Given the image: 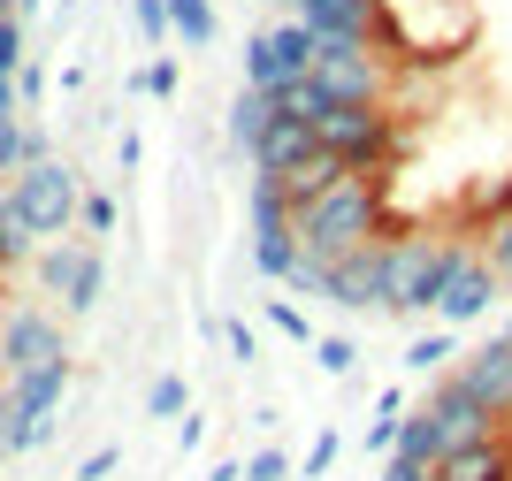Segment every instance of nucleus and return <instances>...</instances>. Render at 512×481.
Wrapping results in <instances>:
<instances>
[{
    "instance_id": "f257e3e1",
    "label": "nucleus",
    "mask_w": 512,
    "mask_h": 481,
    "mask_svg": "<svg viewBox=\"0 0 512 481\" xmlns=\"http://www.w3.org/2000/svg\"><path fill=\"white\" fill-rule=\"evenodd\" d=\"M383 237H390L383 176H344V184H329L321 199L299 207V252L321 260V268H337V260H352V252L383 245Z\"/></svg>"
},
{
    "instance_id": "f03ea898",
    "label": "nucleus",
    "mask_w": 512,
    "mask_h": 481,
    "mask_svg": "<svg viewBox=\"0 0 512 481\" xmlns=\"http://www.w3.org/2000/svg\"><path fill=\"white\" fill-rule=\"evenodd\" d=\"M490 436H505V420L482 413V405H474L467 390L444 375L436 390H428L421 413H406V428H398V451H390V459H413V466H428V474H436V466L467 459L474 443H490Z\"/></svg>"
},
{
    "instance_id": "7ed1b4c3",
    "label": "nucleus",
    "mask_w": 512,
    "mask_h": 481,
    "mask_svg": "<svg viewBox=\"0 0 512 481\" xmlns=\"http://www.w3.org/2000/svg\"><path fill=\"white\" fill-rule=\"evenodd\" d=\"M0 191H8V207L23 214V230L39 237V245L69 237V230H77V214H85V184H77V168L54 161V153H46V161H31L23 176H8Z\"/></svg>"
},
{
    "instance_id": "20e7f679",
    "label": "nucleus",
    "mask_w": 512,
    "mask_h": 481,
    "mask_svg": "<svg viewBox=\"0 0 512 481\" xmlns=\"http://www.w3.org/2000/svg\"><path fill=\"white\" fill-rule=\"evenodd\" d=\"M398 268H406V252H398V237H383V245L337 260L329 283H321V298L344 306V314H398Z\"/></svg>"
},
{
    "instance_id": "39448f33",
    "label": "nucleus",
    "mask_w": 512,
    "mask_h": 481,
    "mask_svg": "<svg viewBox=\"0 0 512 481\" xmlns=\"http://www.w3.org/2000/svg\"><path fill=\"white\" fill-rule=\"evenodd\" d=\"M314 54H321V39L306 31L299 16L268 23V31L245 39V84H253V92H291V84L314 77Z\"/></svg>"
},
{
    "instance_id": "423d86ee",
    "label": "nucleus",
    "mask_w": 512,
    "mask_h": 481,
    "mask_svg": "<svg viewBox=\"0 0 512 481\" xmlns=\"http://www.w3.org/2000/svg\"><path fill=\"white\" fill-rule=\"evenodd\" d=\"M39 291L62 298V314H92L107 291V268H100V245L92 237H54V245H39Z\"/></svg>"
},
{
    "instance_id": "0eeeda50",
    "label": "nucleus",
    "mask_w": 512,
    "mask_h": 481,
    "mask_svg": "<svg viewBox=\"0 0 512 481\" xmlns=\"http://www.w3.org/2000/svg\"><path fill=\"white\" fill-rule=\"evenodd\" d=\"M54 359H69V336H62V321L46 314V306H16V314L0 321V382L39 375Z\"/></svg>"
},
{
    "instance_id": "6e6552de",
    "label": "nucleus",
    "mask_w": 512,
    "mask_h": 481,
    "mask_svg": "<svg viewBox=\"0 0 512 481\" xmlns=\"http://www.w3.org/2000/svg\"><path fill=\"white\" fill-rule=\"evenodd\" d=\"M383 46L367 39H321L314 54V84L329 92V100H383Z\"/></svg>"
},
{
    "instance_id": "1a4fd4ad",
    "label": "nucleus",
    "mask_w": 512,
    "mask_h": 481,
    "mask_svg": "<svg viewBox=\"0 0 512 481\" xmlns=\"http://www.w3.org/2000/svg\"><path fill=\"white\" fill-rule=\"evenodd\" d=\"M490 306H497V268H490L474 245H459V260H451V275H444V291H436V321H444V329H459V321H482Z\"/></svg>"
},
{
    "instance_id": "9d476101",
    "label": "nucleus",
    "mask_w": 512,
    "mask_h": 481,
    "mask_svg": "<svg viewBox=\"0 0 512 481\" xmlns=\"http://www.w3.org/2000/svg\"><path fill=\"white\" fill-rule=\"evenodd\" d=\"M451 382H459L482 413H497L512 428V336H490L482 352H467L459 367H451Z\"/></svg>"
},
{
    "instance_id": "9b49d317",
    "label": "nucleus",
    "mask_w": 512,
    "mask_h": 481,
    "mask_svg": "<svg viewBox=\"0 0 512 481\" xmlns=\"http://www.w3.org/2000/svg\"><path fill=\"white\" fill-rule=\"evenodd\" d=\"M0 390H8V405H16V420H23V451H31V443L54 436V413H62V398H69V359H54V367H39V375L0 382Z\"/></svg>"
},
{
    "instance_id": "f8f14e48",
    "label": "nucleus",
    "mask_w": 512,
    "mask_h": 481,
    "mask_svg": "<svg viewBox=\"0 0 512 481\" xmlns=\"http://www.w3.org/2000/svg\"><path fill=\"white\" fill-rule=\"evenodd\" d=\"M291 16H299L314 39H367V46H383L390 0H299Z\"/></svg>"
},
{
    "instance_id": "ddd939ff",
    "label": "nucleus",
    "mask_w": 512,
    "mask_h": 481,
    "mask_svg": "<svg viewBox=\"0 0 512 481\" xmlns=\"http://www.w3.org/2000/svg\"><path fill=\"white\" fill-rule=\"evenodd\" d=\"M306 161H321V138H314V123H299V115L283 107L276 130H268L260 153H253V176H299Z\"/></svg>"
},
{
    "instance_id": "4468645a",
    "label": "nucleus",
    "mask_w": 512,
    "mask_h": 481,
    "mask_svg": "<svg viewBox=\"0 0 512 481\" xmlns=\"http://www.w3.org/2000/svg\"><path fill=\"white\" fill-rule=\"evenodd\" d=\"M276 115H283V92H253V84H245V92L230 100V146L260 153V138L276 130Z\"/></svg>"
},
{
    "instance_id": "2eb2a0df",
    "label": "nucleus",
    "mask_w": 512,
    "mask_h": 481,
    "mask_svg": "<svg viewBox=\"0 0 512 481\" xmlns=\"http://www.w3.org/2000/svg\"><path fill=\"white\" fill-rule=\"evenodd\" d=\"M436 481H512V428H505V436H490V443H474L467 459L436 466Z\"/></svg>"
},
{
    "instance_id": "dca6fc26",
    "label": "nucleus",
    "mask_w": 512,
    "mask_h": 481,
    "mask_svg": "<svg viewBox=\"0 0 512 481\" xmlns=\"http://www.w3.org/2000/svg\"><path fill=\"white\" fill-rule=\"evenodd\" d=\"M31 161H46V138L23 115H0V176H23Z\"/></svg>"
},
{
    "instance_id": "f3484780",
    "label": "nucleus",
    "mask_w": 512,
    "mask_h": 481,
    "mask_svg": "<svg viewBox=\"0 0 512 481\" xmlns=\"http://www.w3.org/2000/svg\"><path fill=\"white\" fill-rule=\"evenodd\" d=\"M23 260H39V237L23 230V214L8 207V191H0V268H23Z\"/></svg>"
},
{
    "instance_id": "a211bd4d",
    "label": "nucleus",
    "mask_w": 512,
    "mask_h": 481,
    "mask_svg": "<svg viewBox=\"0 0 512 481\" xmlns=\"http://www.w3.org/2000/svg\"><path fill=\"white\" fill-rule=\"evenodd\" d=\"M169 31L184 46H207L214 39V8H207V0H169Z\"/></svg>"
},
{
    "instance_id": "6ab92c4d",
    "label": "nucleus",
    "mask_w": 512,
    "mask_h": 481,
    "mask_svg": "<svg viewBox=\"0 0 512 481\" xmlns=\"http://www.w3.org/2000/svg\"><path fill=\"white\" fill-rule=\"evenodd\" d=\"M482 237H490L482 260L497 268V283H512V214H490V230H482Z\"/></svg>"
},
{
    "instance_id": "aec40b11",
    "label": "nucleus",
    "mask_w": 512,
    "mask_h": 481,
    "mask_svg": "<svg viewBox=\"0 0 512 481\" xmlns=\"http://www.w3.org/2000/svg\"><path fill=\"white\" fill-rule=\"evenodd\" d=\"M146 413H153V420H176V413H184V382H176V375H161V382L146 390Z\"/></svg>"
},
{
    "instance_id": "412c9836",
    "label": "nucleus",
    "mask_w": 512,
    "mask_h": 481,
    "mask_svg": "<svg viewBox=\"0 0 512 481\" xmlns=\"http://www.w3.org/2000/svg\"><path fill=\"white\" fill-rule=\"evenodd\" d=\"M23 69V16H0V77Z\"/></svg>"
},
{
    "instance_id": "4be33fe9",
    "label": "nucleus",
    "mask_w": 512,
    "mask_h": 481,
    "mask_svg": "<svg viewBox=\"0 0 512 481\" xmlns=\"http://www.w3.org/2000/svg\"><path fill=\"white\" fill-rule=\"evenodd\" d=\"M130 23H138L146 39H169V0H130Z\"/></svg>"
},
{
    "instance_id": "5701e85b",
    "label": "nucleus",
    "mask_w": 512,
    "mask_h": 481,
    "mask_svg": "<svg viewBox=\"0 0 512 481\" xmlns=\"http://www.w3.org/2000/svg\"><path fill=\"white\" fill-rule=\"evenodd\" d=\"M77 222H85L92 237H107L115 230V199H107V191H85V214H77Z\"/></svg>"
},
{
    "instance_id": "b1692460",
    "label": "nucleus",
    "mask_w": 512,
    "mask_h": 481,
    "mask_svg": "<svg viewBox=\"0 0 512 481\" xmlns=\"http://www.w3.org/2000/svg\"><path fill=\"white\" fill-rule=\"evenodd\" d=\"M16 451H23V420L8 405V390H0V459H16Z\"/></svg>"
},
{
    "instance_id": "393cba45",
    "label": "nucleus",
    "mask_w": 512,
    "mask_h": 481,
    "mask_svg": "<svg viewBox=\"0 0 512 481\" xmlns=\"http://www.w3.org/2000/svg\"><path fill=\"white\" fill-rule=\"evenodd\" d=\"M413 367H428V375H436V367H444V359H451V336H421V344H413Z\"/></svg>"
},
{
    "instance_id": "a878e982",
    "label": "nucleus",
    "mask_w": 512,
    "mask_h": 481,
    "mask_svg": "<svg viewBox=\"0 0 512 481\" xmlns=\"http://www.w3.org/2000/svg\"><path fill=\"white\" fill-rule=\"evenodd\" d=\"M283 474H291V466H283V451H260V459L245 466V481H283Z\"/></svg>"
},
{
    "instance_id": "bb28decb",
    "label": "nucleus",
    "mask_w": 512,
    "mask_h": 481,
    "mask_svg": "<svg viewBox=\"0 0 512 481\" xmlns=\"http://www.w3.org/2000/svg\"><path fill=\"white\" fill-rule=\"evenodd\" d=\"M321 367H329V375H344V367H352V344H344V336H321Z\"/></svg>"
},
{
    "instance_id": "cd10ccee",
    "label": "nucleus",
    "mask_w": 512,
    "mask_h": 481,
    "mask_svg": "<svg viewBox=\"0 0 512 481\" xmlns=\"http://www.w3.org/2000/svg\"><path fill=\"white\" fill-rule=\"evenodd\" d=\"M268 321H276L283 336H306V314H299V306H283V298H276V306H268Z\"/></svg>"
},
{
    "instance_id": "c85d7f7f",
    "label": "nucleus",
    "mask_w": 512,
    "mask_h": 481,
    "mask_svg": "<svg viewBox=\"0 0 512 481\" xmlns=\"http://www.w3.org/2000/svg\"><path fill=\"white\" fill-rule=\"evenodd\" d=\"M138 84H146V92H176V62H153Z\"/></svg>"
},
{
    "instance_id": "c756f323",
    "label": "nucleus",
    "mask_w": 512,
    "mask_h": 481,
    "mask_svg": "<svg viewBox=\"0 0 512 481\" xmlns=\"http://www.w3.org/2000/svg\"><path fill=\"white\" fill-rule=\"evenodd\" d=\"M383 481H436V474H428V466H413V459H390Z\"/></svg>"
},
{
    "instance_id": "7c9ffc66",
    "label": "nucleus",
    "mask_w": 512,
    "mask_h": 481,
    "mask_svg": "<svg viewBox=\"0 0 512 481\" xmlns=\"http://www.w3.org/2000/svg\"><path fill=\"white\" fill-rule=\"evenodd\" d=\"M490 214H512V168H505V184L490 191Z\"/></svg>"
},
{
    "instance_id": "2f4dec72",
    "label": "nucleus",
    "mask_w": 512,
    "mask_h": 481,
    "mask_svg": "<svg viewBox=\"0 0 512 481\" xmlns=\"http://www.w3.org/2000/svg\"><path fill=\"white\" fill-rule=\"evenodd\" d=\"M0 16H16V0H0Z\"/></svg>"
},
{
    "instance_id": "473e14b6",
    "label": "nucleus",
    "mask_w": 512,
    "mask_h": 481,
    "mask_svg": "<svg viewBox=\"0 0 512 481\" xmlns=\"http://www.w3.org/2000/svg\"><path fill=\"white\" fill-rule=\"evenodd\" d=\"M276 8H299V0H276Z\"/></svg>"
},
{
    "instance_id": "72a5a7b5",
    "label": "nucleus",
    "mask_w": 512,
    "mask_h": 481,
    "mask_svg": "<svg viewBox=\"0 0 512 481\" xmlns=\"http://www.w3.org/2000/svg\"><path fill=\"white\" fill-rule=\"evenodd\" d=\"M505 336H512V321H505Z\"/></svg>"
}]
</instances>
